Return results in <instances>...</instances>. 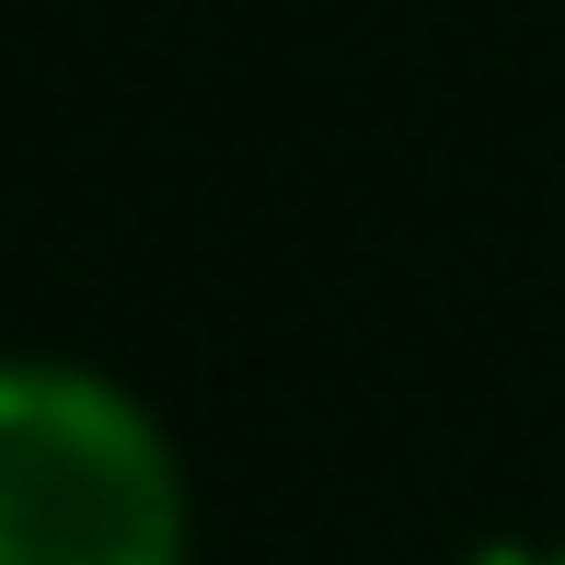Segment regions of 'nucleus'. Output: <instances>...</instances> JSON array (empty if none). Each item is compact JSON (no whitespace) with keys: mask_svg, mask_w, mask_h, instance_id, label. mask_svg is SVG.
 Instances as JSON below:
<instances>
[{"mask_svg":"<svg viewBox=\"0 0 565 565\" xmlns=\"http://www.w3.org/2000/svg\"><path fill=\"white\" fill-rule=\"evenodd\" d=\"M531 565H565V543H543V554H531Z\"/></svg>","mask_w":565,"mask_h":565,"instance_id":"nucleus-2","label":"nucleus"},{"mask_svg":"<svg viewBox=\"0 0 565 565\" xmlns=\"http://www.w3.org/2000/svg\"><path fill=\"white\" fill-rule=\"evenodd\" d=\"M162 416L82 358H0V565H185Z\"/></svg>","mask_w":565,"mask_h":565,"instance_id":"nucleus-1","label":"nucleus"}]
</instances>
